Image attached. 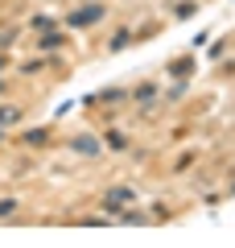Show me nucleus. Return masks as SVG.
<instances>
[{"mask_svg": "<svg viewBox=\"0 0 235 248\" xmlns=\"http://www.w3.org/2000/svg\"><path fill=\"white\" fill-rule=\"evenodd\" d=\"M17 120H21L17 108H0V128H4V124H17Z\"/></svg>", "mask_w": 235, "mask_h": 248, "instance_id": "5", "label": "nucleus"}, {"mask_svg": "<svg viewBox=\"0 0 235 248\" xmlns=\"http://www.w3.org/2000/svg\"><path fill=\"white\" fill-rule=\"evenodd\" d=\"M17 211V199H0V215H13Z\"/></svg>", "mask_w": 235, "mask_h": 248, "instance_id": "9", "label": "nucleus"}, {"mask_svg": "<svg viewBox=\"0 0 235 248\" xmlns=\"http://www.w3.org/2000/svg\"><path fill=\"white\" fill-rule=\"evenodd\" d=\"M132 42V37H128V29H120V33H116L112 37V42H107V46H112V50H124V46H128Z\"/></svg>", "mask_w": 235, "mask_h": 248, "instance_id": "6", "label": "nucleus"}, {"mask_svg": "<svg viewBox=\"0 0 235 248\" xmlns=\"http://www.w3.org/2000/svg\"><path fill=\"white\" fill-rule=\"evenodd\" d=\"M0 141H4V128H0Z\"/></svg>", "mask_w": 235, "mask_h": 248, "instance_id": "12", "label": "nucleus"}, {"mask_svg": "<svg viewBox=\"0 0 235 248\" xmlns=\"http://www.w3.org/2000/svg\"><path fill=\"white\" fill-rule=\"evenodd\" d=\"M107 145H112V149H124V145H128V141H124L120 133H107Z\"/></svg>", "mask_w": 235, "mask_h": 248, "instance_id": "11", "label": "nucleus"}, {"mask_svg": "<svg viewBox=\"0 0 235 248\" xmlns=\"http://www.w3.org/2000/svg\"><path fill=\"white\" fill-rule=\"evenodd\" d=\"M190 66H194V62H190V58H177V62H174V66H169V75H186V71H190Z\"/></svg>", "mask_w": 235, "mask_h": 248, "instance_id": "8", "label": "nucleus"}, {"mask_svg": "<svg viewBox=\"0 0 235 248\" xmlns=\"http://www.w3.org/2000/svg\"><path fill=\"white\" fill-rule=\"evenodd\" d=\"M37 46H42V50H62V46H66V37H62V33H45Z\"/></svg>", "mask_w": 235, "mask_h": 248, "instance_id": "4", "label": "nucleus"}, {"mask_svg": "<svg viewBox=\"0 0 235 248\" xmlns=\"http://www.w3.org/2000/svg\"><path fill=\"white\" fill-rule=\"evenodd\" d=\"M103 4H83L78 13H66V25L70 29H87V25H95V21H103Z\"/></svg>", "mask_w": 235, "mask_h": 248, "instance_id": "1", "label": "nucleus"}, {"mask_svg": "<svg viewBox=\"0 0 235 248\" xmlns=\"http://www.w3.org/2000/svg\"><path fill=\"white\" fill-rule=\"evenodd\" d=\"M136 99H140V104H148V99H153V83H145V87L136 91Z\"/></svg>", "mask_w": 235, "mask_h": 248, "instance_id": "10", "label": "nucleus"}, {"mask_svg": "<svg viewBox=\"0 0 235 248\" xmlns=\"http://www.w3.org/2000/svg\"><path fill=\"white\" fill-rule=\"evenodd\" d=\"M70 149H74V153H83V157H95V153H99V141L83 133V137H74V141H70Z\"/></svg>", "mask_w": 235, "mask_h": 248, "instance_id": "3", "label": "nucleus"}, {"mask_svg": "<svg viewBox=\"0 0 235 248\" xmlns=\"http://www.w3.org/2000/svg\"><path fill=\"white\" fill-rule=\"evenodd\" d=\"M132 199H136V195H132V186H112V190H107V195H103V207H107V211H112V215H120L124 207L132 203Z\"/></svg>", "mask_w": 235, "mask_h": 248, "instance_id": "2", "label": "nucleus"}, {"mask_svg": "<svg viewBox=\"0 0 235 248\" xmlns=\"http://www.w3.org/2000/svg\"><path fill=\"white\" fill-rule=\"evenodd\" d=\"M25 145H45V128H33V133H25Z\"/></svg>", "mask_w": 235, "mask_h": 248, "instance_id": "7", "label": "nucleus"}]
</instances>
